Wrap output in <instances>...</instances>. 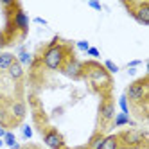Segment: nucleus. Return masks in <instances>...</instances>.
<instances>
[{"mask_svg": "<svg viewBox=\"0 0 149 149\" xmlns=\"http://www.w3.org/2000/svg\"><path fill=\"white\" fill-rule=\"evenodd\" d=\"M13 25H15V29H20L22 33H27V29H29V18H27V15L22 11V9H20V6L16 7Z\"/></svg>", "mask_w": 149, "mask_h": 149, "instance_id": "9", "label": "nucleus"}, {"mask_svg": "<svg viewBox=\"0 0 149 149\" xmlns=\"http://www.w3.org/2000/svg\"><path fill=\"white\" fill-rule=\"evenodd\" d=\"M140 59H135V61H130V63H127V67H130V68H133V67H138V65H140Z\"/></svg>", "mask_w": 149, "mask_h": 149, "instance_id": "24", "label": "nucleus"}, {"mask_svg": "<svg viewBox=\"0 0 149 149\" xmlns=\"http://www.w3.org/2000/svg\"><path fill=\"white\" fill-rule=\"evenodd\" d=\"M34 22L40 25H47V20H43V18H34Z\"/></svg>", "mask_w": 149, "mask_h": 149, "instance_id": "25", "label": "nucleus"}, {"mask_svg": "<svg viewBox=\"0 0 149 149\" xmlns=\"http://www.w3.org/2000/svg\"><path fill=\"white\" fill-rule=\"evenodd\" d=\"M16 61V58L11 52H0V72H7L9 67Z\"/></svg>", "mask_w": 149, "mask_h": 149, "instance_id": "10", "label": "nucleus"}, {"mask_svg": "<svg viewBox=\"0 0 149 149\" xmlns=\"http://www.w3.org/2000/svg\"><path fill=\"white\" fill-rule=\"evenodd\" d=\"M119 104H120V110H122V113H124V115H130V108H127V99H126V95H120Z\"/></svg>", "mask_w": 149, "mask_h": 149, "instance_id": "18", "label": "nucleus"}, {"mask_svg": "<svg viewBox=\"0 0 149 149\" xmlns=\"http://www.w3.org/2000/svg\"><path fill=\"white\" fill-rule=\"evenodd\" d=\"M124 6L130 9L131 16L142 25H149V2H124Z\"/></svg>", "mask_w": 149, "mask_h": 149, "instance_id": "4", "label": "nucleus"}, {"mask_svg": "<svg viewBox=\"0 0 149 149\" xmlns=\"http://www.w3.org/2000/svg\"><path fill=\"white\" fill-rule=\"evenodd\" d=\"M4 146V140H2V138H0V147H2Z\"/></svg>", "mask_w": 149, "mask_h": 149, "instance_id": "27", "label": "nucleus"}, {"mask_svg": "<svg viewBox=\"0 0 149 149\" xmlns=\"http://www.w3.org/2000/svg\"><path fill=\"white\" fill-rule=\"evenodd\" d=\"M126 124H131V119H130V115L119 113V115H115V117H113V126L120 127V126H126Z\"/></svg>", "mask_w": 149, "mask_h": 149, "instance_id": "15", "label": "nucleus"}, {"mask_svg": "<svg viewBox=\"0 0 149 149\" xmlns=\"http://www.w3.org/2000/svg\"><path fill=\"white\" fill-rule=\"evenodd\" d=\"M88 6H90L92 9H95V11H102V6L97 2V0H88Z\"/></svg>", "mask_w": 149, "mask_h": 149, "instance_id": "20", "label": "nucleus"}, {"mask_svg": "<svg viewBox=\"0 0 149 149\" xmlns=\"http://www.w3.org/2000/svg\"><path fill=\"white\" fill-rule=\"evenodd\" d=\"M7 74H9V77L11 79H15V81H18V79H22L24 77V67L20 65L18 61H15L11 67H9V70H7Z\"/></svg>", "mask_w": 149, "mask_h": 149, "instance_id": "13", "label": "nucleus"}, {"mask_svg": "<svg viewBox=\"0 0 149 149\" xmlns=\"http://www.w3.org/2000/svg\"><path fill=\"white\" fill-rule=\"evenodd\" d=\"M56 41H58V38L45 49L43 56H41V63L49 70H59L63 67V63H65V59L70 56L67 52V47L63 43H56Z\"/></svg>", "mask_w": 149, "mask_h": 149, "instance_id": "1", "label": "nucleus"}, {"mask_svg": "<svg viewBox=\"0 0 149 149\" xmlns=\"http://www.w3.org/2000/svg\"><path fill=\"white\" fill-rule=\"evenodd\" d=\"M144 138L146 135L142 131H136V130H130V131H124L120 135V140L126 144V146H140L144 144Z\"/></svg>", "mask_w": 149, "mask_h": 149, "instance_id": "7", "label": "nucleus"}, {"mask_svg": "<svg viewBox=\"0 0 149 149\" xmlns=\"http://www.w3.org/2000/svg\"><path fill=\"white\" fill-rule=\"evenodd\" d=\"M76 45H77V49H81V50H88V49H90V43H88L86 40H79Z\"/></svg>", "mask_w": 149, "mask_h": 149, "instance_id": "19", "label": "nucleus"}, {"mask_svg": "<svg viewBox=\"0 0 149 149\" xmlns=\"http://www.w3.org/2000/svg\"><path fill=\"white\" fill-rule=\"evenodd\" d=\"M147 77H142V79H136L133 81L126 90V99H130L131 102H146L147 99Z\"/></svg>", "mask_w": 149, "mask_h": 149, "instance_id": "3", "label": "nucleus"}, {"mask_svg": "<svg viewBox=\"0 0 149 149\" xmlns=\"http://www.w3.org/2000/svg\"><path fill=\"white\" fill-rule=\"evenodd\" d=\"M20 65H31V63H33V56L29 54V52L24 49V47H20V50H18V59H16Z\"/></svg>", "mask_w": 149, "mask_h": 149, "instance_id": "14", "label": "nucleus"}, {"mask_svg": "<svg viewBox=\"0 0 149 149\" xmlns=\"http://www.w3.org/2000/svg\"><path fill=\"white\" fill-rule=\"evenodd\" d=\"M25 104L22 102V101H15L13 104H11V115L15 117L16 120H22L24 117H25Z\"/></svg>", "mask_w": 149, "mask_h": 149, "instance_id": "11", "label": "nucleus"}, {"mask_svg": "<svg viewBox=\"0 0 149 149\" xmlns=\"http://www.w3.org/2000/svg\"><path fill=\"white\" fill-rule=\"evenodd\" d=\"M7 124V113H6V110H2V108H0V126H6Z\"/></svg>", "mask_w": 149, "mask_h": 149, "instance_id": "21", "label": "nucleus"}, {"mask_svg": "<svg viewBox=\"0 0 149 149\" xmlns=\"http://www.w3.org/2000/svg\"><path fill=\"white\" fill-rule=\"evenodd\" d=\"M104 68H106V72H108V74H117V72H119V67H117L111 59H106L104 61Z\"/></svg>", "mask_w": 149, "mask_h": 149, "instance_id": "17", "label": "nucleus"}, {"mask_svg": "<svg viewBox=\"0 0 149 149\" xmlns=\"http://www.w3.org/2000/svg\"><path fill=\"white\" fill-rule=\"evenodd\" d=\"M2 140H4V144H6V146H9L11 149H13V147L18 144V142H16V138H15V135H13L11 131H6V135H4V138H2Z\"/></svg>", "mask_w": 149, "mask_h": 149, "instance_id": "16", "label": "nucleus"}, {"mask_svg": "<svg viewBox=\"0 0 149 149\" xmlns=\"http://www.w3.org/2000/svg\"><path fill=\"white\" fill-rule=\"evenodd\" d=\"M4 135H6V130H4L2 126H0V138H4Z\"/></svg>", "mask_w": 149, "mask_h": 149, "instance_id": "26", "label": "nucleus"}, {"mask_svg": "<svg viewBox=\"0 0 149 149\" xmlns=\"http://www.w3.org/2000/svg\"><path fill=\"white\" fill-rule=\"evenodd\" d=\"M59 70L65 74V76H68V77L77 79V77H81V76H83V63H81L79 59H76L74 56H68Z\"/></svg>", "mask_w": 149, "mask_h": 149, "instance_id": "5", "label": "nucleus"}, {"mask_svg": "<svg viewBox=\"0 0 149 149\" xmlns=\"http://www.w3.org/2000/svg\"><path fill=\"white\" fill-rule=\"evenodd\" d=\"M24 136H25V138H31V136H33V130H31V126H24Z\"/></svg>", "mask_w": 149, "mask_h": 149, "instance_id": "23", "label": "nucleus"}, {"mask_svg": "<svg viewBox=\"0 0 149 149\" xmlns=\"http://www.w3.org/2000/svg\"><path fill=\"white\" fill-rule=\"evenodd\" d=\"M43 142L49 149H63L65 142H63V136L56 131V130H49L47 133H43Z\"/></svg>", "mask_w": 149, "mask_h": 149, "instance_id": "6", "label": "nucleus"}, {"mask_svg": "<svg viewBox=\"0 0 149 149\" xmlns=\"http://www.w3.org/2000/svg\"><path fill=\"white\" fill-rule=\"evenodd\" d=\"M113 117H115V104L113 101L110 99H106L102 104H101V108H99V120L104 124H108L110 120H113Z\"/></svg>", "mask_w": 149, "mask_h": 149, "instance_id": "8", "label": "nucleus"}, {"mask_svg": "<svg viewBox=\"0 0 149 149\" xmlns=\"http://www.w3.org/2000/svg\"><path fill=\"white\" fill-rule=\"evenodd\" d=\"M99 149H119V136L117 135L102 136V142H101Z\"/></svg>", "mask_w": 149, "mask_h": 149, "instance_id": "12", "label": "nucleus"}, {"mask_svg": "<svg viewBox=\"0 0 149 149\" xmlns=\"http://www.w3.org/2000/svg\"><path fill=\"white\" fill-rule=\"evenodd\" d=\"M83 76H86V79L95 88H104L106 84H110V74L106 72L102 65H99L95 61L83 63Z\"/></svg>", "mask_w": 149, "mask_h": 149, "instance_id": "2", "label": "nucleus"}, {"mask_svg": "<svg viewBox=\"0 0 149 149\" xmlns=\"http://www.w3.org/2000/svg\"><path fill=\"white\" fill-rule=\"evenodd\" d=\"M86 52H88V56H92V58H99V56H101V54H99V50L95 49V47H90Z\"/></svg>", "mask_w": 149, "mask_h": 149, "instance_id": "22", "label": "nucleus"}]
</instances>
